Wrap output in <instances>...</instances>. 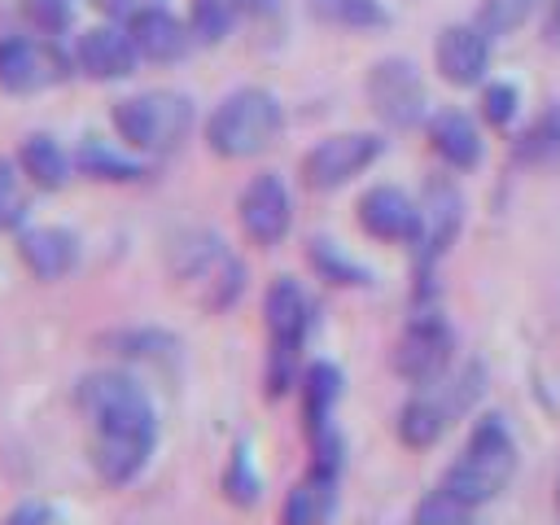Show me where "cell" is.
<instances>
[{"label": "cell", "mask_w": 560, "mask_h": 525, "mask_svg": "<svg viewBox=\"0 0 560 525\" xmlns=\"http://www.w3.org/2000/svg\"><path fill=\"white\" fill-rule=\"evenodd\" d=\"M79 411L92 420V468L105 486H131L153 446H158V411L140 381L127 372H88L79 381Z\"/></svg>", "instance_id": "cell-1"}, {"label": "cell", "mask_w": 560, "mask_h": 525, "mask_svg": "<svg viewBox=\"0 0 560 525\" xmlns=\"http://www.w3.org/2000/svg\"><path fill=\"white\" fill-rule=\"evenodd\" d=\"M284 131V109L267 88L228 92L206 118V149L228 162H245L267 153Z\"/></svg>", "instance_id": "cell-2"}, {"label": "cell", "mask_w": 560, "mask_h": 525, "mask_svg": "<svg viewBox=\"0 0 560 525\" xmlns=\"http://www.w3.org/2000/svg\"><path fill=\"white\" fill-rule=\"evenodd\" d=\"M262 324H267V376H262V389H267V398H280L298 381V350L306 346V332L315 324V306H311L306 289L293 276H276L267 284Z\"/></svg>", "instance_id": "cell-3"}, {"label": "cell", "mask_w": 560, "mask_h": 525, "mask_svg": "<svg viewBox=\"0 0 560 525\" xmlns=\"http://www.w3.org/2000/svg\"><path fill=\"white\" fill-rule=\"evenodd\" d=\"M516 472V442L512 429L503 424V416H481L464 442V451L455 455V464L442 472V486L451 494H459L464 503L481 508L490 499L503 494V486Z\"/></svg>", "instance_id": "cell-4"}, {"label": "cell", "mask_w": 560, "mask_h": 525, "mask_svg": "<svg viewBox=\"0 0 560 525\" xmlns=\"http://www.w3.org/2000/svg\"><path fill=\"white\" fill-rule=\"evenodd\" d=\"M486 389V368L481 363H464L459 372H446L442 381L433 385H420V394H411L402 407H398V442L411 446V451H429L455 416H464Z\"/></svg>", "instance_id": "cell-5"}, {"label": "cell", "mask_w": 560, "mask_h": 525, "mask_svg": "<svg viewBox=\"0 0 560 525\" xmlns=\"http://www.w3.org/2000/svg\"><path fill=\"white\" fill-rule=\"evenodd\" d=\"M109 118H114L118 140H127V149L162 158V153H175L188 140L197 114H192V101L184 92L149 88V92H136V96H122Z\"/></svg>", "instance_id": "cell-6"}, {"label": "cell", "mask_w": 560, "mask_h": 525, "mask_svg": "<svg viewBox=\"0 0 560 525\" xmlns=\"http://www.w3.org/2000/svg\"><path fill=\"white\" fill-rule=\"evenodd\" d=\"M171 271L179 284L197 293L201 306L223 311L241 298L245 289V267L241 258L214 236V232H179L171 241Z\"/></svg>", "instance_id": "cell-7"}, {"label": "cell", "mask_w": 560, "mask_h": 525, "mask_svg": "<svg viewBox=\"0 0 560 525\" xmlns=\"http://www.w3.org/2000/svg\"><path fill=\"white\" fill-rule=\"evenodd\" d=\"M451 359H455V328L438 311H416L402 324V332H398V341L389 350V368L407 385L442 381L451 372Z\"/></svg>", "instance_id": "cell-8"}, {"label": "cell", "mask_w": 560, "mask_h": 525, "mask_svg": "<svg viewBox=\"0 0 560 525\" xmlns=\"http://www.w3.org/2000/svg\"><path fill=\"white\" fill-rule=\"evenodd\" d=\"M368 109L389 127V131H411L429 118V92L420 70L407 57H381L368 79H363Z\"/></svg>", "instance_id": "cell-9"}, {"label": "cell", "mask_w": 560, "mask_h": 525, "mask_svg": "<svg viewBox=\"0 0 560 525\" xmlns=\"http://www.w3.org/2000/svg\"><path fill=\"white\" fill-rule=\"evenodd\" d=\"M381 153H385V140L376 131H337V136H324L302 158V184L311 192H332V188L350 184L354 175H363Z\"/></svg>", "instance_id": "cell-10"}, {"label": "cell", "mask_w": 560, "mask_h": 525, "mask_svg": "<svg viewBox=\"0 0 560 525\" xmlns=\"http://www.w3.org/2000/svg\"><path fill=\"white\" fill-rule=\"evenodd\" d=\"M70 79V57L48 35H9L0 39V92L31 96Z\"/></svg>", "instance_id": "cell-11"}, {"label": "cell", "mask_w": 560, "mask_h": 525, "mask_svg": "<svg viewBox=\"0 0 560 525\" xmlns=\"http://www.w3.org/2000/svg\"><path fill=\"white\" fill-rule=\"evenodd\" d=\"M236 219H241V232L258 245V249H271L289 236L293 228V197L284 188V179L276 171H262L254 175L241 197H236Z\"/></svg>", "instance_id": "cell-12"}, {"label": "cell", "mask_w": 560, "mask_h": 525, "mask_svg": "<svg viewBox=\"0 0 560 525\" xmlns=\"http://www.w3.org/2000/svg\"><path fill=\"white\" fill-rule=\"evenodd\" d=\"M359 228L385 245H416L420 241V201L407 197L398 184H372L354 206Z\"/></svg>", "instance_id": "cell-13"}, {"label": "cell", "mask_w": 560, "mask_h": 525, "mask_svg": "<svg viewBox=\"0 0 560 525\" xmlns=\"http://www.w3.org/2000/svg\"><path fill=\"white\" fill-rule=\"evenodd\" d=\"M433 66L451 88H477L490 70V35L477 22L442 26L433 39Z\"/></svg>", "instance_id": "cell-14"}, {"label": "cell", "mask_w": 560, "mask_h": 525, "mask_svg": "<svg viewBox=\"0 0 560 525\" xmlns=\"http://www.w3.org/2000/svg\"><path fill=\"white\" fill-rule=\"evenodd\" d=\"M459 223H464V197H459V188L451 179H429L424 192H420V241H416L420 267H433L451 249Z\"/></svg>", "instance_id": "cell-15"}, {"label": "cell", "mask_w": 560, "mask_h": 525, "mask_svg": "<svg viewBox=\"0 0 560 525\" xmlns=\"http://www.w3.org/2000/svg\"><path fill=\"white\" fill-rule=\"evenodd\" d=\"M74 66L96 83H118V79L136 74L140 52H136L127 26H92L74 44Z\"/></svg>", "instance_id": "cell-16"}, {"label": "cell", "mask_w": 560, "mask_h": 525, "mask_svg": "<svg viewBox=\"0 0 560 525\" xmlns=\"http://www.w3.org/2000/svg\"><path fill=\"white\" fill-rule=\"evenodd\" d=\"M18 258L35 280H61L79 267V236L70 228L35 223L18 232Z\"/></svg>", "instance_id": "cell-17"}, {"label": "cell", "mask_w": 560, "mask_h": 525, "mask_svg": "<svg viewBox=\"0 0 560 525\" xmlns=\"http://www.w3.org/2000/svg\"><path fill=\"white\" fill-rule=\"evenodd\" d=\"M122 26H127V35H131L140 61L166 66V61L188 57V48H192V26H188L184 18H175L171 9H144V13H136L131 22H122Z\"/></svg>", "instance_id": "cell-18"}, {"label": "cell", "mask_w": 560, "mask_h": 525, "mask_svg": "<svg viewBox=\"0 0 560 525\" xmlns=\"http://www.w3.org/2000/svg\"><path fill=\"white\" fill-rule=\"evenodd\" d=\"M424 131H429V149L451 166V171H472L486 153L481 144V131L477 122L464 114V109H438L424 118Z\"/></svg>", "instance_id": "cell-19"}, {"label": "cell", "mask_w": 560, "mask_h": 525, "mask_svg": "<svg viewBox=\"0 0 560 525\" xmlns=\"http://www.w3.org/2000/svg\"><path fill=\"white\" fill-rule=\"evenodd\" d=\"M298 385H302V424H306V438L332 429V407L341 398V368L328 363V359H315V363L302 368Z\"/></svg>", "instance_id": "cell-20"}, {"label": "cell", "mask_w": 560, "mask_h": 525, "mask_svg": "<svg viewBox=\"0 0 560 525\" xmlns=\"http://www.w3.org/2000/svg\"><path fill=\"white\" fill-rule=\"evenodd\" d=\"M18 166H22V175H26V184L31 188H39V192H57L66 179H70V153L52 140V136H44V131H35V136H26L22 144H18Z\"/></svg>", "instance_id": "cell-21"}, {"label": "cell", "mask_w": 560, "mask_h": 525, "mask_svg": "<svg viewBox=\"0 0 560 525\" xmlns=\"http://www.w3.org/2000/svg\"><path fill=\"white\" fill-rule=\"evenodd\" d=\"M337 508V477L306 472L280 503V525H324Z\"/></svg>", "instance_id": "cell-22"}, {"label": "cell", "mask_w": 560, "mask_h": 525, "mask_svg": "<svg viewBox=\"0 0 560 525\" xmlns=\"http://www.w3.org/2000/svg\"><path fill=\"white\" fill-rule=\"evenodd\" d=\"M512 162L529 166V171H551L560 166V105L542 109L512 144Z\"/></svg>", "instance_id": "cell-23"}, {"label": "cell", "mask_w": 560, "mask_h": 525, "mask_svg": "<svg viewBox=\"0 0 560 525\" xmlns=\"http://www.w3.org/2000/svg\"><path fill=\"white\" fill-rule=\"evenodd\" d=\"M74 166H79V175H88V179H105V184H136V179L149 175L144 162H136V158L109 149L105 140H83L79 153H74Z\"/></svg>", "instance_id": "cell-24"}, {"label": "cell", "mask_w": 560, "mask_h": 525, "mask_svg": "<svg viewBox=\"0 0 560 525\" xmlns=\"http://www.w3.org/2000/svg\"><path fill=\"white\" fill-rule=\"evenodd\" d=\"M306 262H311L315 276L328 280V284H341V289H368V284H372V271H368L363 262H354L346 249H337L328 236H315V241L306 245Z\"/></svg>", "instance_id": "cell-25"}, {"label": "cell", "mask_w": 560, "mask_h": 525, "mask_svg": "<svg viewBox=\"0 0 560 525\" xmlns=\"http://www.w3.org/2000/svg\"><path fill=\"white\" fill-rule=\"evenodd\" d=\"M306 9L328 22V26H346V31H372V26H385L389 13L381 0H306Z\"/></svg>", "instance_id": "cell-26"}, {"label": "cell", "mask_w": 560, "mask_h": 525, "mask_svg": "<svg viewBox=\"0 0 560 525\" xmlns=\"http://www.w3.org/2000/svg\"><path fill=\"white\" fill-rule=\"evenodd\" d=\"M105 346L122 359H144V363H162L179 350V341L162 328H118V332L105 337Z\"/></svg>", "instance_id": "cell-27"}, {"label": "cell", "mask_w": 560, "mask_h": 525, "mask_svg": "<svg viewBox=\"0 0 560 525\" xmlns=\"http://www.w3.org/2000/svg\"><path fill=\"white\" fill-rule=\"evenodd\" d=\"M477 508L464 503L459 494H451L446 486H433L420 494V503L411 508V525H472Z\"/></svg>", "instance_id": "cell-28"}, {"label": "cell", "mask_w": 560, "mask_h": 525, "mask_svg": "<svg viewBox=\"0 0 560 525\" xmlns=\"http://www.w3.org/2000/svg\"><path fill=\"white\" fill-rule=\"evenodd\" d=\"M26 214H31L26 175H22L18 158H0V232H22Z\"/></svg>", "instance_id": "cell-29"}, {"label": "cell", "mask_w": 560, "mask_h": 525, "mask_svg": "<svg viewBox=\"0 0 560 525\" xmlns=\"http://www.w3.org/2000/svg\"><path fill=\"white\" fill-rule=\"evenodd\" d=\"M223 499L232 503V508H254L258 499H262V477H258V468H254V459H249V446L241 442L236 451H232V459H228V468H223Z\"/></svg>", "instance_id": "cell-30"}, {"label": "cell", "mask_w": 560, "mask_h": 525, "mask_svg": "<svg viewBox=\"0 0 560 525\" xmlns=\"http://www.w3.org/2000/svg\"><path fill=\"white\" fill-rule=\"evenodd\" d=\"M534 4H538V0H481V9H477V26H481L490 39L512 35V31H521V26L529 22Z\"/></svg>", "instance_id": "cell-31"}, {"label": "cell", "mask_w": 560, "mask_h": 525, "mask_svg": "<svg viewBox=\"0 0 560 525\" xmlns=\"http://www.w3.org/2000/svg\"><path fill=\"white\" fill-rule=\"evenodd\" d=\"M188 26H192V39L219 44L232 31V0H192Z\"/></svg>", "instance_id": "cell-32"}, {"label": "cell", "mask_w": 560, "mask_h": 525, "mask_svg": "<svg viewBox=\"0 0 560 525\" xmlns=\"http://www.w3.org/2000/svg\"><path fill=\"white\" fill-rule=\"evenodd\" d=\"M22 18L39 35H61L70 26V0H22Z\"/></svg>", "instance_id": "cell-33"}, {"label": "cell", "mask_w": 560, "mask_h": 525, "mask_svg": "<svg viewBox=\"0 0 560 525\" xmlns=\"http://www.w3.org/2000/svg\"><path fill=\"white\" fill-rule=\"evenodd\" d=\"M516 105H521V96L512 83H486L481 88V118L490 127H508L516 118Z\"/></svg>", "instance_id": "cell-34"}, {"label": "cell", "mask_w": 560, "mask_h": 525, "mask_svg": "<svg viewBox=\"0 0 560 525\" xmlns=\"http://www.w3.org/2000/svg\"><path fill=\"white\" fill-rule=\"evenodd\" d=\"M52 521H57V512L44 499H22L18 508H9L0 516V525H52Z\"/></svg>", "instance_id": "cell-35"}, {"label": "cell", "mask_w": 560, "mask_h": 525, "mask_svg": "<svg viewBox=\"0 0 560 525\" xmlns=\"http://www.w3.org/2000/svg\"><path fill=\"white\" fill-rule=\"evenodd\" d=\"M105 13H114V18H122V22H131L136 13H144V9H162V0H96Z\"/></svg>", "instance_id": "cell-36"}, {"label": "cell", "mask_w": 560, "mask_h": 525, "mask_svg": "<svg viewBox=\"0 0 560 525\" xmlns=\"http://www.w3.org/2000/svg\"><path fill=\"white\" fill-rule=\"evenodd\" d=\"M542 39L560 44V0H547V22H542Z\"/></svg>", "instance_id": "cell-37"}]
</instances>
